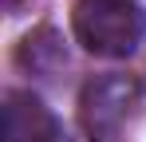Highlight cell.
I'll return each mask as SVG.
<instances>
[{"instance_id":"6da1fadb","label":"cell","mask_w":146,"mask_h":142,"mask_svg":"<svg viewBox=\"0 0 146 142\" xmlns=\"http://www.w3.org/2000/svg\"><path fill=\"white\" fill-rule=\"evenodd\" d=\"M71 28L91 55L126 59L146 36V16L134 0H75Z\"/></svg>"},{"instance_id":"7a4b0ae2","label":"cell","mask_w":146,"mask_h":142,"mask_svg":"<svg viewBox=\"0 0 146 142\" xmlns=\"http://www.w3.org/2000/svg\"><path fill=\"white\" fill-rule=\"evenodd\" d=\"M142 99H146V83L138 75H126V71L95 75L79 91V122L91 138L119 134L134 118V111L142 107Z\"/></svg>"},{"instance_id":"3957f363","label":"cell","mask_w":146,"mask_h":142,"mask_svg":"<svg viewBox=\"0 0 146 142\" xmlns=\"http://www.w3.org/2000/svg\"><path fill=\"white\" fill-rule=\"evenodd\" d=\"M0 142H55V115L32 91H8L0 103Z\"/></svg>"},{"instance_id":"277c9868","label":"cell","mask_w":146,"mask_h":142,"mask_svg":"<svg viewBox=\"0 0 146 142\" xmlns=\"http://www.w3.org/2000/svg\"><path fill=\"white\" fill-rule=\"evenodd\" d=\"M16 63L28 71V75H44V79H51V75H59V71L67 67V44H63V36L55 32V28H32L24 40H20V47H16Z\"/></svg>"},{"instance_id":"5b68a950","label":"cell","mask_w":146,"mask_h":142,"mask_svg":"<svg viewBox=\"0 0 146 142\" xmlns=\"http://www.w3.org/2000/svg\"><path fill=\"white\" fill-rule=\"evenodd\" d=\"M16 4H20V0H4V8H16Z\"/></svg>"}]
</instances>
